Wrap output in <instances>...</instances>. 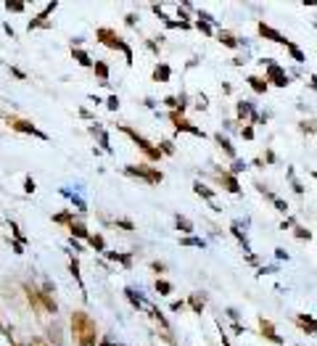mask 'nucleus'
I'll use <instances>...</instances> for the list:
<instances>
[{
	"label": "nucleus",
	"instance_id": "09e8293b",
	"mask_svg": "<svg viewBox=\"0 0 317 346\" xmlns=\"http://www.w3.org/2000/svg\"><path fill=\"white\" fill-rule=\"evenodd\" d=\"M100 145H103L106 151H111V145H109V135H106V132H100Z\"/></svg>",
	"mask_w": 317,
	"mask_h": 346
},
{
	"label": "nucleus",
	"instance_id": "4be33fe9",
	"mask_svg": "<svg viewBox=\"0 0 317 346\" xmlns=\"http://www.w3.org/2000/svg\"><path fill=\"white\" fill-rule=\"evenodd\" d=\"M175 225H177V230H182L185 235H190V233H193V222H190L188 217H182V214H177Z\"/></svg>",
	"mask_w": 317,
	"mask_h": 346
},
{
	"label": "nucleus",
	"instance_id": "2f4dec72",
	"mask_svg": "<svg viewBox=\"0 0 317 346\" xmlns=\"http://www.w3.org/2000/svg\"><path fill=\"white\" fill-rule=\"evenodd\" d=\"M180 243H182V246H198V249H204V246H206L204 241H201V238H193V235H185Z\"/></svg>",
	"mask_w": 317,
	"mask_h": 346
},
{
	"label": "nucleus",
	"instance_id": "6e6552de",
	"mask_svg": "<svg viewBox=\"0 0 317 346\" xmlns=\"http://www.w3.org/2000/svg\"><path fill=\"white\" fill-rule=\"evenodd\" d=\"M259 35L265 37V40H270V43H277V45H288L291 43L288 37H283L277 29H272L270 24H265V21H259Z\"/></svg>",
	"mask_w": 317,
	"mask_h": 346
},
{
	"label": "nucleus",
	"instance_id": "6e6d98bb",
	"mask_svg": "<svg viewBox=\"0 0 317 346\" xmlns=\"http://www.w3.org/2000/svg\"><path fill=\"white\" fill-rule=\"evenodd\" d=\"M309 87H312V90H317V74H312V77H309Z\"/></svg>",
	"mask_w": 317,
	"mask_h": 346
},
{
	"label": "nucleus",
	"instance_id": "72a5a7b5",
	"mask_svg": "<svg viewBox=\"0 0 317 346\" xmlns=\"http://www.w3.org/2000/svg\"><path fill=\"white\" fill-rule=\"evenodd\" d=\"M167 24V29H190V21H164Z\"/></svg>",
	"mask_w": 317,
	"mask_h": 346
},
{
	"label": "nucleus",
	"instance_id": "4c0bfd02",
	"mask_svg": "<svg viewBox=\"0 0 317 346\" xmlns=\"http://www.w3.org/2000/svg\"><path fill=\"white\" fill-rule=\"evenodd\" d=\"M53 219H56V222H64V225H72V214H69V212H61V214H56V217H53Z\"/></svg>",
	"mask_w": 317,
	"mask_h": 346
},
{
	"label": "nucleus",
	"instance_id": "c85d7f7f",
	"mask_svg": "<svg viewBox=\"0 0 317 346\" xmlns=\"http://www.w3.org/2000/svg\"><path fill=\"white\" fill-rule=\"evenodd\" d=\"M125 296L130 299V304H133V306H135V309H140V306H143V299H140V296H137V294H135V291H133V288H125Z\"/></svg>",
	"mask_w": 317,
	"mask_h": 346
},
{
	"label": "nucleus",
	"instance_id": "cd10ccee",
	"mask_svg": "<svg viewBox=\"0 0 317 346\" xmlns=\"http://www.w3.org/2000/svg\"><path fill=\"white\" fill-rule=\"evenodd\" d=\"M156 294L159 296H169L172 294V283L169 280H156Z\"/></svg>",
	"mask_w": 317,
	"mask_h": 346
},
{
	"label": "nucleus",
	"instance_id": "bb28decb",
	"mask_svg": "<svg viewBox=\"0 0 317 346\" xmlns=\"http://www.w3.org/2000/svg\"><path fill=\"white\" fill-rule=\"evenodd\" d=\"M299 130H301L304 135H315L317 122H315V119H301V122H299Z\"/></svg>",
	"mask_w": 317,
	"mask_h": 346
},
{
	"label": "nucleus",
	"instance_id": "c9c22d12",
	"mask_svg": "<svg viewBox=\"0 0 317 346\" xmlns=\"http://www.w3.org/2000/svg\"><path fill=\"white\" fill-rule=\"evenodd\" d=\"M159 151H161V153H167V156H172V153H175V143H172V140H161Z\"/></svg>",
	"mask_w": 317,
	"mask_h": 346
},
{
	"label": "nucleus",
	"instance_id": "473e14b6",
	"mask_svg": "<svg viewBox=\"0 0 317 346\" xmlns=\"http://www.w3.org/2000/svg\"><path fill=\"white\" fill-rule=\"evenodd\" d=\"M293 235H296L299 241H312V233H309L307 227H299V225H296V230H293Z\"/></svg>",
	"mask_w": 317,
	"mask_h": 346
},
{
	"label": "nucleus",
	"instance_id": "3c124183",
	"mask_svg": "<svg viewBox=\"0 0 317 346\" xmlns=\"http://www.w3.org/2000/svg\"><path fill=\"white\" fill-rule=\"evenodd\" d=\"M185 306H188V304H185V302H172V312H182Z\"/></svg>",
	"mask_w": 317,
	"mask_h": 346
},
{
	"label": "nucleus",
	"instance_id": "b1692460",
	"mask_svg": "<svg viewBox=\"0 0 317 346\" xmlns=\"http://www.w3.org/2000/svg\"><path fill=\"white\" fill-rule=\"evenodd\" d=\"M92 69H95V74H98V80H100V82H103V85H106V82H109V66H106V64H103V61H95V64H92Z\"/></svg>",
	"mask_w": 317,
	"mask_h": 346
},
{
	"label": "nucleus",
	"instance_id": "f8f14e48",
	"mask_svg": "<svg viewBox=\"0 0 317 346\" xmlns=\"http://www.w3.org/2000/svg\"><path fill=\"white\" fill-rule=\"evenodd\" d=\"M246 82H249V87H251L257 95H265L267 90H270L267 80H265V77H259V74H249V77H246Z\"/></svg>",
	"mask_w": 317,
	"mask_h": 346
},
{
	"label": "nucleus",
	"instance_id": "ddd939ff",
	"mask_svg": "<svg viewBox=\"0 0 317 346\" xmlns=\"http://www.w3.org/2000/svg\"><path fill=\"white\" fill-rule=\"evenodd\" d=\"M296 325H299L301 330H307V333L317 336V320L312 317V314H299V317H296Z\"/></svg>",
	"mask_w": 317,
	"mask_h": 346
},
{
	"label": "nucleus",
	"instance_id": "6ab92c4d",
	"mask_svg": "<svg viewBox=\"0 0 317 346\" xmlns=\"http://www.w3.org/2000/svg\"><path fill=\"white\" fill-rule=\"evenodd\" d=\"M217 40H220L222 45H227V48H238V45H241V43L235 40V35H233V32H227V29H220Z\"/></svg>",
	"mask_w": 317,
	"mask_h": 346
},
{
	"label": "nucleus",
	"instance_id": "603ef678",
	"mask_svg": "<svg viewBox=\"0 0 317 346\" xmlns=\"http://www.w3.org/2000/svg\"><path fill=\"white\" fill-rule=\"evenodd\" d=\"M233 333H235V336H241V333H246V328L241 325V322H233Z\"/></svg>",
	"mask_w": 317,
	"mask_h": 346
},
{
	"label": "nucleus",
	"instance_id": "a211bd4d",
	"mask_svg": "<svg viewBox=\"0 0 317 346\" xmlns=\"http://www.w3.org/2000/svg\"><path fill=\"white\" fill-rule=\"evenodd\" d=\"M188 306H190L196 314H201V312H204V306H206V299L201 296V294H190V296H188Z\"/></svg>",
	"mask_w": 317,
	"mask_h": 346
},
{
	"label": "nucleus",
	"instance_id": "2eb2a0df",
	"mask_svg": "<svg viewBox=\"0 0 317 346\" xmlns=\"http://www.w3.org/2000/svg\"><path fill=\"white\" fill-rule=\"evenodd\" d=\"M241 227H243V225H241L238 219H233V222H230V233H233V235L238 238V243L243 246V251H249V238H246V233H243Z\"/></svg>",
	"mask_w": 317,
	"mask_h": 346
},
{
	"label": "nucleus",
	"instance_id": "7c9ffc66",
	"mask_svg": "<svg viewBox=\"0 0 317 346\" xmlns=\"http://www.w3.org/2000/svg\"><path fill=\"white\" fill-rule=\"evenodd\" d=\"M69 270H72L74 280L80 283V288H82V296H85V283H82V278H80V264H77V259H72V264H69Z\"/></svg>",
	"mask_w": 317,
	"mask_h": 346
},
{
	"label": "nucleus",
	"instance_id": "8fccbe9b",
	"mask_svg": "<svg viewBox=\"0 0 317 346\" xmlns=\"http://www.w3.org/2000/svg\"><path fill=\"white\" fill-rule=\"evenodd\" d=\"M24 190H27V193H32V190H35V180H32V177L24 180Z\"/></svg>",
	"mask_w": 317,
	"mask_h": 346
},
{
	"label": "nucleus",
	"instance_id": "aec40b11",
	"mask_svg": "<svg viewBox=\"0 0 317 346\" xmlns=\"http://www.w3.org/2000/svg\"><path fill=\"white\" fill-rule=\"evenodd\" d=\"M285 50H288V53H291V58H293V61H296V64H304V61H307V56H304V50H301V48H299V45H293V43H288V45H285Z\"/></svg>",
	"mask_w": 317,
	"mask_h": 346
},
{
	"label": "nucleus",
	"instance_id": "49530a36",
	"mask_svg": "<svg viewBox=\"0 0 317 346\" xmlns=\"http://www.w3.org/2000/svg\"><path fill=\"white\" fill-rule=\"evenodd\" d=\"M272 272H277L275 264L272 267H259V270H257V275H272Z\"/></svg>",
	"mask_w": 317,
	"mask_h": 346
},
{
	"label": "nucleus",
	"instance_id": "de8ad7c7",
	"mask_svg": "<svg viewBox=\"0 0 317 346\" xmlns=\"http://www.w3.org/2000/svg\"><path fill=\"white\" fill-rule=\"evenodd\" d=\"M109 109H111V111H117V109H119V98H117V95H111V98H109Z\"/></svg>",
	"mask_w": 317,
	"mask_h": 346
},
{
	"label": "nucleus",
	"instance_id": "393cba45",
	"mask_svg": "<svg viewBox=\"0 0 317 346\" xmlns=\"http://www.w3.org/2000/svg\"><path fill=\"white\" fill-rule=\"evenodd\" d=\"M88 243H90L95 251H106V241H103V235H98V233H95V235L90 233V235H88Z\"/></svg>",
	"mask_w": 317,
	"mask_h": 346
},
{
	"label": "nucleus",
	"instance_id": "9b49d317",
	"mask_svg": "<svg viewBox=\"0 0 317 346\" xmlns=\"http://www.w3.org/2000/svg\"><path fill=\"white\" fill-rule=\"evenodd\" d=\"M259 330H262V336H265L270 344H275V346H280V344H283V336H277V333H275V325H272L270 320L259 317Z\"/></svg>",
	"mask_w": 317,
	"mask_h": 346
},
{
	"label": "nucleus",
	"instance_id": "58836bf2",
	"mask_svg": "<svg viewBox=\"0 0 317 346\" xmlns=\"http://www.w3.org/2000/svg\"><path fill=\"white\" fill-rule=\"evenodd\" d=\"M5 8H8V11H24V3H21V0H8Z\"/></svg>",
	"mask_w": 317,
	"mask_h": 346
},
{
	"label": "nucleus",
	"instance_id": "13d9d810",
	"mask_svg": "<svg viewBox=\"0 0 317 346\" xmlns=\"http://www.w3.org/2000/svg\"><path fill=\"white\" fill-rule=\"evenodd\" d=\"M312 177H315V180H317V172H312Z\"/></svg>",
	"mask_w": 317,
	"mask_h": 346
},
{
	"label": "nucleus",
	"instance_id": "5701e85b",
	"mask_svg": "<svg viewBox=\"0 0 317 346\" xmlns=\"http://www.w3.org/2000/svg\"><path fill=\"white\" fill-rule=\"evenodd\" d=\"M148 314H151V317L159 322L161 328H164V333H169V322H167V317H164V314H161V312L156 309V306H148Z\"/></svg>",
	"mask_w": 317,
	"mask_h": 346
},
{
	"label": "nucleus",
	"instance_id": "412c9836",
	"mask_svg": "<svg viewBox=\"0 0 317 346\" xmlns=\"http://www.w3.org/2000/svg\"><path fill=\"white\" fill-rule=\"evenodd\" d=\"M72 56L77 58V64H80V66H92V58L88 56V53H85V50H80V48H72Z\"/></svg>",
	"mask_w": 317,
	"mask_h": 346
},
{
	"label": "nucleus",
	"instance_id": "a18cd8bd",
	"mask_svg": "<svg viewBox=\"0 0 317 346\" xmlns=\"http://www.w3.org/2000/svg\"><path fill=\"white\" fill-rule=\"evenodd\" d=\"M27 346H50V344H48V341H45V338H40V336H35V338H32V341H29Z\"/></svg>",
	"mask_w": 317,
	"mask_h": 346
},
{
	"label": "nucleus",
	"instance_id": "bf43d9fd",
	"mask_svg": "<svg viewBox=\"0 0 317 346\" xmlns=\"http://www.w3.org/2000/svg\"><path fill=\"white\" fill-rule=\"evenodd\" d=\"M0 328H3V325H0Z\"/></svg>",
	"mask_w": 317,
	"mask_h": 346
},
{
	"label": "nucleus",
	"instance_id": "9d476101",
	"mask_svg": "<svg viewBox=\"0 0 317 346\" xmlns=\"http://www.w3.org/2000/svg\"><path fill=\"white\" fill-rule=\"evenodd\" d=\"M193 193L201 196V198H206V204L212 206L214 212H222V206H220L217 201H214V190H212V188H206L204 182H193Z\"/></svg>",
	"mask_w": 317,
	"mask_h": 346
},
{
	"label": "nucleus",
	"instance_id": "4d7b16f0",
	"mask_svg": "<svg viewBox=\"0 0 317 346\" xmlns=\"http://www.w3.org/2000/svg\"><path fill=\"white\" fill-rule=\"evenodd\" d=\"M100 346H122V344H111V341H109V338H106V341H103V344H100Z\"/></svg>",
	"mask_w": 317,
	"mask_h": 346
},
{
	"label": "nucleus",
	"instance_id": "f3484780",
	"mask_svg": "<svg viewBox=\"0 0 317 346\" xmlns=\"http://www.w3.org/2000/svg\"><path fill=\"white\" fill-rule=\"evenodd\" d=\"M106 257L111 259V262H119L122 267H133V254H117V251H106Z\"/></svg>",
	"mask_w": 317,
	"mask_h": 346
},
{
	"label": "nucleus",
	"instance_id": "a878e982",
	"mask_svg": "<svg viewBox=\"0 0 317 346\" xmlns=\"http://www.w3.org/2000/svg\"><path fill=\"white\" fill-rule=\"evenodd\" d=\"M69 230H72V235H77V238H85V241H88V227L82 225V222H72V225H69Z\"/></svg>",
	"mask_w": 317,
	"mask_h": 346
},
{
	"label": "nucleus",
	"instance_id": "f704fd0d",
	"mask_svg": "<svg viewBox=\"0 0 317 346\" xmlns=\"http://www.w3.org/2000/svg\"><path fill=\"white\" fill-rule=\"evenodd\" d=\"M243 169H246V161H243V159H233V167H230V174L235 177L238 172H243Z\"/></svg>",
	"mask_w": 317,
	"mask_h": 346
},
{
	"label": "nucleus",
	"instance_id": "f03ea898",
	"mask_svg": "<svg viewBox=\"0 0 317 346\" xmlns=\"http://www.w3.org/2000/svg\"><path fill=\"white\" fill-rule=\"evenodd\" d=\"M95 37H98V43L100 45H106V48H111V50H122L125 53V58H127V64L133 66V48L122 40V37L114 32V29H109V27H100L98 32H95Z\"/></svg>",
	"mask_w": 317,
	"mask_h": 346
},
{
	"label": "nucleus",
	"instance_id": "dca6fc26",
	"mask_svg": "<svg viewBox=\"0 0 317 346\" xmlns=\"http://www.w3.org/2000/svg\"><path fill=\"white\" fill-rule=\"evenodd\" d=\"M169 77H172V66L164 64V61L156 64V69H153V80L156 82H169Z\"/></svg>",
	"mask_w": 317,
	"mask_h": 346
},
{
	"label": "nucleus",
	"instance_id": "0eeeda50",
	"mask_svg": "<svg viewBox=\"0 0 317 346\" xmlns=\"http://www.w3.org/2000/svg\"><path fill=\"white\" fill-rule=\"evenodd\" d=\"M5 122H8V127H11V130H16V132H24V135H37L40 140H48V135H45V132H40V130H37V127L32 125V122H27V119L8 117Z\"/></svg>",
	"mask_w": 317,
	"mask_h": 346
},
{
	"label": "nucleus",
	"instance_id": "39448f33",
	"mask_svg": "<svg viewBox=\"0 0 317 346\" xmlns=\"http://www.w3.org/2000/svg\"><path fill=\"white\" fill-rule=\"evenodd\" d=\"M265 80L267 85H275V87H288V72L280 66V64H275V61H267V74H265Z\"/></svg>",
	"mask_w": 317,
	"mask_h": 346
},
{
	"label": "nucleus",
	"instance_id": "864d4df0",
	"mask_svg": "<svg viewBox=\"0 0 317 346\" xmlns=\"http://www.w3.org/2000/svg\"><path fill=\"white\" fill-rule=\"evenodd\" d=\"M127 27H135V21H137V16H135V13H127Z\"/></svg>",
	"mask_w": 317,
	"mask_h": 346
},
{
	"label": "nucleus",
	"instance_id": "c756f323",
	"mask_svg": "<svg viewBox=\"0 0 317 346\" xmlns=\"http://www.w3.org/2000/svg\"><path fill=\"white\" fill-rule=\"evenodd\" d=\"M288 177H291V188H293V193H304V185H301V182L296 180V174H293V167H288Z\"/></svg>",
	"mask_w": 317,
	"mask_h": 346
},
{
	"label": "nucleus",
	"instance_id": "423d86ee",
	"mask_svg": "<svg viewBox=\"0 0 317 346\" xmlns=\"http://www.w3.org/2000/svg\"><path fill=\"white\" fill-rule=\"evenodd\" d=\"M167 117H169V122L175 125V130H182V132H190V135H196V137H206V132H204V130H201V127H196V125H190V122L185 119L180 111H169Z\"/></svg>",
	"mask_w": 317,
	"mask_h": 346
},
{
	"label": "nucleus",
	"instance_id": "37998d69",
	"mask_svg": "<svg viewBox=\"0 0 317 346\" xmlns=\"http://www.w3.org/2000/svg\"><path fill=\"white\" fill-rule=\"evenodd\" d=\"M151 270L156 272V275H164V272H167V267L161 264V262H151Z\"/></svg>",
	"mask_w": 317,
	"mask_h": 346
},
{
	"label": "nucleus",
	"instance_id": "e433bc0d",
	"mask_svg": "<svg viewBox=\"0 0 317 346\" xmlns=\"http://www.w3.org/2000/svg\"><path fill=\"white\" fill-rule=\"evenodd\" d=\"M196 29H198V32H204L206 37H212V35H214V29H212V27H209V24H206V21H201V19L196 21Z\"/></svg>",
	"mask_w": 317,
	"mask_h": 346
},
{
	"label": "nucleus",
	"instance_id": "a19ab883",
	"mask_svg": "<svg viewBox=\"0 0 317 346\" xmlns=\"http://www.w3.org/2000/svg\"><path fill=\"white\" fill-rule=\"evenodd\" d=\"M117 227H122V230H135V225H133V219H117Z\"/></svg>",
	"mask_w": 317,
	"mask_h": 346
},
{
	"label": "nucleus",
	"instance_id": "1a4fd4ad",
	"mask_svg": "<svg viewBox=\"0 0 317 346\" xmlns=\"http://www.w3.org/2000/svg\"><path fill=\"white\" fill-rule=\"evenodd\" d=\"M217 182L227 190V193H233V196H241V193H243V188L238 185V180H235L230 172H220V174H217Z\"/></svg>",
	"mask_w": 317,
	"mask_h": 346
},
{
	"label": "nucleus",
	"instance_id": "ea45409f",
	"mask_svg": "<svg viewBox=\"0 0 317 346\" xmlns=\"http://www.w3.org/2000/svg\"><path fill=\"white\" fill-rule=\"evenodd\" d=\"M50 341L56 344V346H61V330H58V325L50 328Z\"/></svg>",
	"mask_w": 317,
	"mask_h": 346
},
{
	"label": "nucleus",
	"instance_id": "20e7f679",
	"mask_svg": "<svg viewBox=\"0 0 317 346\" xmlns=\"http://www.w3.org/2000/svg\"><path fill=\"white\" fill-rule=\"evenodd\" d=\"M125 174H130V177H140V180H145L148 185H159L161 180H164V174H161V169H153V167H148V164H130V167H125Z\"/></svg>",
	"mask_w": 317,
	"mask_h": 346
},
{
	"label": "nucleus",
	"instance_id": "f257e3e1",
	"mask_svg": "<svg viewBox=\"0 0 317 346\" xmlns=\"http://www.w3.org/2000/svg\"><path fill=\"white\" fill-rule=\"evenodd\" d=\"M72 336L77 346H98V325L88 312H72Z\"/></svg>",
	"mask_w": 317,
	"mask_h": 346
},
{
	"label": "nucleus",
	"instance_id": "7ed1b4c3",
	"mask_svg": "<svg viewBox=\"0 0 317 346\" xmlns=\"http://www.w3.org/2000/svg\"><path fill=\"white\" fill-rule=\"evenodd\" d=\"M122 132H125V135L130 137V140H133V143L137 145V148H140V151L145 153V159H148V161H161V156H164V153L159 151V145H153L151 140H145L143 135H137L133 127H122Z\"/></svg>",
	"mask_w": 317,
	"mask_h": 346
},
{
	"label": "nucleus",
	"instance_id": "5fc2aeb1",
	"mask_svg": "<svg viewBox=\"0 0 317 346\" xmlns=\"http://www.w3.org/2000/svg\"><path fill=\"white\" fill-rule=\"evenodd\" d=\"M227 317L233 320V322H238V309H233V306H230V309H227Z\"/></svg>",
	"mask_w": 317,
	"mask_h": 346
},
{
	"label": "nucleus",
	"instance_id": "c03bdc74",
	"mask_svg": "<svg viewBox=\"0 0 317 346\" xmlns=\"http://www.w3.org/2000/svg\"><path fill=\"white\" fill-rule=\"evenodd\" d=\"M291 227H296V219H293V217H288V219L280 222V230H291Z\"/></svg>",
	"mask_w": 317,
	"mask_h": 346
},
{
	"label": "nucleus",
	"instance_id": "79ce46f5",
	"mask_svg": "<svg viewBox=\"0 0 317 346\" xmlns=\"http://www.w3.org/2000/svg\"><path fill=\"white\" fill-rule=\"evenodd\" d=\"M241 135L246 137V140H254V127H251V125H246V127H241Z\"/></svg>",
	"mask_w": 317,
	"mask_h": 346
},
{
	"label": "nucleus",
	"instance_id": "4468645a",
	"mask_svg": "<svg viewBox=\"0 0 317 346\" xmlns=\"http://www.w3.org/2000/svg\"><path fill=\"white\" fill-rule=\"evenodd\" d=\"M214 143H217L220 148L225 151V156H230V159H238V156H235V148H233V143H230V140H227V137L222 135V132H214Z\"/></svg>",
	"mask_w": 317,
	"mask_h": 346
}]
</instances>
